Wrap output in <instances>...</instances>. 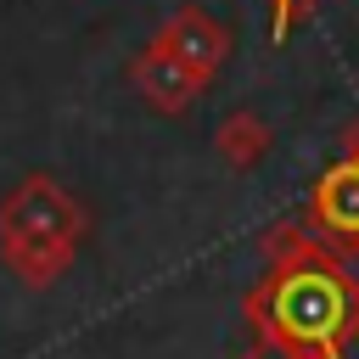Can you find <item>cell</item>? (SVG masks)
Listing matches in <instances>:
<instances>
[{"instance_id": "obj_3", "label": "cell", "mask_w": 359, "mask_h": 359, "mask_svg": "<svg viewBox=\"0 0 359 359\" xmlns=\"http://www.w3.org/2000/svg\"><path fill=\"white\" fill-rule=\"evenodd\" d=\"M292 6H297V0H275V11H280V22H275V28H286V11H292Z\"/></svg>"}, {"instance_id": "obj_4", "label": "cell", "mask_w": 359, "mask_h": 359, "mask_svg": "<svg viewBox=\"0 0 359 359\" xmlns=\"http://www.w3.org/2000/svg\"><path fill=\"white\" fill-rule=\"evenodd\" d=\"M264 359H303V353H292V348H275V353H264Z\"/></svg>"}, {"instance_id": "obj_1", "label": "cell", "mask_w": 359, "mask_h": 359, "mask_svg": "<svg viewBox=\"0 0 359 359\" xmlns=\"http://www.w3.org/2000/svg\"><path fill=\"white\" fill-rule=\"evenodd\" d=\"M269 325L286 337V348L297 353H337V342L353 325V286L331 269V264H292L275 275L269 297H264Z\"/></svg>"}, {"instance_id": "obj_2", "label": "cell", "mask_w": 359, "mask_h": 359, "mask_svg": "<svg viewBox=\"0 0 359 359\" xmlns=\"http://www.w3.org/2000/svg\"><path fill=\"white\" fill-rule=\"evenodd\" d=\"M320 219H325V230L359 241V157L337 163V168L320 180Z\"/></svg>"}]
</instances>
